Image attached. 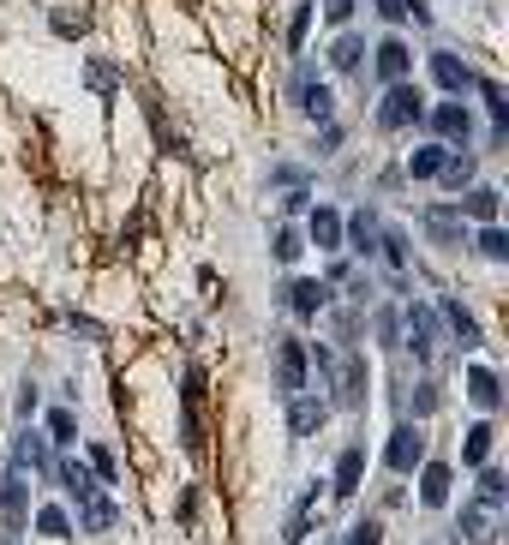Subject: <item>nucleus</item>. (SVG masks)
Instances as JSON below:
<instances>
[{"instance_id": "nucleus-1", "label": "nucleus", "mask_w": 509, "mask_h": 545, "mask_svg": "<svg viewBox=\"0 0 509 545\" xmlns=\"http://www.w3.org/2000/svg\"><path fill=\"white\" fill-rule=\"evenodd\" d=\"M420 120H425V96H420V85H414V78L384 90V102H378V132H407V126H420Z\"/></svg>"}, {"instance_id": "nucleus-2", "label": "nucleus", "mask_w": 509, "mask_h": 545, "mask_svg": "<svg viewBox=\"0 0 509 545\" xmlns=\"http://www.w3.org/2000/svg\"><path fill=\"white\" fill-rule=\"evenodd\" d=\"M324 384L335 389V408H348V414H360L365 408V359L360 354H342L324 366Z\"/></svg>"}, {"instance_id": "nucleus-3", "label": "nucleus", "mask_w": 509, "mask_h": 545, "mask_svg": "<svg viewBox=\"0 0 509 545\" xmlns=\"http://www.w3.org/2000/svg\"><path fill=\"white\" fill-rule=\"evenodd\" d=\"M425 72H432V85H437V90H444V96H450V102H462V96H467V90L480 85V72L467 66V60H462V55H450V48H437V55H432V60H425Z\"/></svg>"}, {"instance_id": "nucleus-4", "label": "nucleus", "mask_w": 509, "mask_h": 545, "mask_svg": "<svg viewBox=\"0 0 509 545\" xmlns=\"http://www.w3.org/2000/svg\"><path fill=\"white\" fill-rule=\"evenodd\" d=\"M420 461H425V431L414 426V419H402V426L390 431V444H384V468H390V474H414Z\"/></svg>"}, {"instance_id": "nucleus-5", "label": "nucleus", "mask_w": 509, "mask_h": 545, "mask_svg": "<svg viewBox=\"0 0 509 545\" xmlns=\"http://www.w3.org/2000/svg\"><path fill=\"white\" fill-rule=\"evenodd\" d=\"M372 78H378L384 90H390V85H407V78H414V48H407L402 36H384L378 55H372Z\"/></svg>"}, {"instance_id": "nucleus-6", "label": "nucleus", "mask_w": 509, "mask_h": 545, "mask_svg": "<svg viewBox=\"0 0 509 545\" xmlns=\"http://www.w3.org/2000/svg\"><path fill=\"white\" fill-rule=\"evenodd\" d=\"M497 533H504V503L474 498V503L462 510V540H467V545H497Z\"/></svg>"}, {"instance_id": "nucleus-7", "label": "nucleus", "mask_w": 509, "mask_h": 545, "mask_svg": "<svg viewBox=\"0 0 509 545\" xmlns=\"http://www.w3.org/2000/svg\"><path fill=\"white\" fill-rule=\"evenodd\" d=\"M305 378H312V366H305V342H300V336H282V342H276V389H282V396H300Z\"/></svg>"}, {"instance_id": "nucleus-8", "label": "nucleus", "mask_w": 509, "mask_h": 545, "mask_svg": "<svg viewBox=\"0 0 509 545\" xmlns=\"http://www.w3.org/2000/svg\"><path fill=\"white\" fill-rule=\"evenodd\" d=\"M402 324H407V348H414V359L432 366V354H437V312L414 300V306H402Z\"/></svg>"}, {"instance_id": "nucleus-9", "label": "nucleus", "mask_w": 509, "mask_h": 545, "mask_svg": "<svg viewBox=\"0 0 509 545\" xmlns=\"http://www.w3.org/2000/svg\"><path fill=\"white\" fill-rule=\"evenodd\" d=\"M282 300H288V312L300 318V324H312V318L330 306V288H324L318 276H294V282L282 288Z\"/></svg>"}, {"instance_id": "nucleus-10", "label": "nucleus", "mask_w": 509, "mask_h": 545, "mask_svg": "<svg viewBox=\"0 0 509 545\" xmlns=\"http://www.w3.org/2000/svg\"><path fill=\"white\" fill-rule=\"evenodd\" d=\"M55 461H48V438L43 431H30V426H18V438H13V474H25V479H36V474H48Z\"/></svg>"}, {"instance_id": "nucleus-11", "label": "nucleus", "mask_w": 509, "mask_h": 545, "mask_svg": "<svg viewBox=\"0 0 509 545\" xmlns=\"http://www.w3.org/2000/svg\"><path fill=\"white\" fill-rule=\"evenodd\" d=\"M425 126L437 132V144H462V150H467V138H474V115H467V102H444V108H432Z\"/></svg>"}, {"instance_id": "nucleus-12", "label": "nucleus", "mask_w": 509, "mask_h": 545, "mask_svg": "<svg viewBox=\"0 0 509 545\" xmlns=\"http://www.w3.org/2000/svg\"><path fill=\"white\" fill-rule=\"evenodd\" d=\"M288 96H294V108H305L312 120H330V85L318 78V66H300V72H294V90H288Z\"/></svg>"}, {"instance_id": "nucleus-13", "label": "nucleus", "mask_w": 509, "mask_h": 545, "mask_svg": "<svg viewBox=\"0 0 509 545\" xmlns=\"http://www.w3.org/2000/svg\"><path fill=\"white\" fill-rule=\"evenodd\" d=\"M0 521H6L13 533L30 521V479H25V474H13V468L0 474Z\"/></svg>"}, {"instance_id": "nucleus-14", "label": "nucleus", "mask_w": 509, "mask_h": 545, "mask_svg": "<svg viewBox=\"0 0 509 545\" xmlns=\"http://www.w3.org/2000/svg\"><path fill=\"white\" fill-rule=\"evenodd\" d=\"M432 312H437V324H444V330L455 336V348H480V342H485V336H480V324H474V312H467L462 300H437Z\"/></svg>"}, {"instance_id": "nucleus-15", "label": "nucleus", "mask_w": 509, "mask_h": 545, "mask_svg": "<svg viewBox=\"0 0 509 545\" xmlns=\"http://www.w3.org/2000/svg\"><path fill=\"white\" fill-rule=\"evenodd\" d=\"M324 419H330V402H324V396H288V431L294 438L324 431Z\"/></svg>"}, {"instance_id": "nucleus-16", "label": "nucleus", "mask_w": 509, "mask_h": 545, "mask_svg": "<svg viewBox=\"0 0 509 545\" xmlns=\"http://www.w3.org/2000/svg\"><path fill=\"white\" fill-rule=\"evenodd\" d=\"M342 240H348L360 258H378V216H372V210L342 216Z\"/></svg>"}, {"instance_id": "nucleus-17", "label": "nucleus", "mask_w": 509, "mask_h": 545, "mask_svg": "<svg viewBox=\"0 0 509 545\" xmlns=\"http://www.w3.org/2000/svg\"><path fill=\"white\" fill-rule=\"evenodd\" d=\"M467 396H474L480 414H497V402H504V378H497V366H474V372H467Z\"/></svg>"}, {"instance_id": "nucleus-18", "label": "nucleus", "mask_w": 509, "mask_h": 545, "mask_svg": "<svg viewBox=\"0 0 509 545\" xmlns=\"http://www.w3.org/2000/svg\"><path fill=\"white\" fill-rule=\"evenodd\" d=\"M450 486H455V474L444 461H420V503L425 510H444V503H450Z\"/></svg>"}, {"instance_id": "nucleus-19", "label": "nucleus", "mask_w": 509, "mask_h": 545, "mask_svg": "<svg viewBox=\"0 0 509 545\" xmlns=\"http://www.w3.org/2000/svg\"><path fill=\"white\" fill-rule=\"evenodd\" d=\"M455 216H462V222H480V228H492V222H497V187H467L462 204H455Z\"/></svg>"}, {"instance_id": "nucleus-20", "label": "nucleus", "mask_w": 509, "mask_h": 545, "mask_svg": "<svg viewBox=\"0 0 509 545\" xmlns=\"http://www.w3.org/2000/svg\"><path fill=\"white\" fill-rule=\"evenodd\" d=\"M305 240L318 246V252H335V246H342V210L318 204V210H312V222H305Z\"/></svg>"}, {"instance_id": "nucleus-21", "label": "nucleus", "mask_w": 509, "mask_h": 545, "mask_svg": "<svg viewBox=\"0 0 509 545\" xmlns=\"http://www.w3.org/2000/svg\"><path fill=\"white\" fill-rule=\"evenodd\" d=\"M115 521H120L115 498H102V491H90V498H78V528H85V533H108Z\"/></svg>"}, {"instance_id": "nucleus-22", "label": "nucleus", "mask_w": 509, "mask_h": 545, "mask_svg": "<svg viewBox=\"0 0 509 545\" xmlns=\"http://www.w3.org/2000/svg\"><path fill=\"white\" fill-rule=\"evenodd\" d=\"M360 474H365V449L348 444V449H342V461H335V498H342V503L360 491Z\"/></svg>"}, {"instance_id": "nucleus-23", "label": "nucleus", "mask_w": 509, "mask_h": 545, "mask_svg": "<svg viewBox=\"0 0 509 545\" xmlns=\"http://www.w3.org/2000/svg\"><path fill=\"white\" fill-rule=\"evenodd\" d=\"M437 187H444V192H467V187H474V156H467V150H450L444 168H437Z\"/></svg>"}, {"instance_id": "nucleus-24", "label": "nucleus", "mask_w": 509, "mask_h": 545, "mask_svg": "<svg viewBox=\"0 0 509 545\" xmlns=\"http://www.w3.org/2000/svg\"><path fill=\"white\" fill-rule=\"evenodd\" d=\"M425 234H432L437 246H462L467 240V222L455 210H425Z\"/></svg>"}, {"instance_id": "nucleus-25", "label": "nucleus", "mask_w": 509, "mask_h": 545, "mask_svg": "<svg viewBox=\"0 0 509 545\" xmlns=\"http://www.w3.org/2000/svg\"><path fill=\"white\" fill-rule=\"evenodd\" d=\"M330 66H335V72H360V66H365V36L342 30V36L330 43Z\"/></svg>"}, {"instance_id": "nucleus-26", "label": "nucleus", "mask_w": 509, "mask_h": 545, "mask_svg": "<svg viewBox=\"0 0 509 545\" xmlns=\"http://www.w3.org/2000/svg\"><path fill=\"white\" fill-rule=\"evenodd\" d=\"M474 90H480V96H485V108H492V144H504V138H509V102H504V85L480 78Z\"/></svg>"}, {"instance_id": "nucleus-27", "label": "nucleus", "mask_w": 509, "mask_h": 545, "mask_svg": "<svg viewBox=\"0 0 509 545\" xmlns=\"http://www.w3.org/2000/svg\"><path fill=\"white\" fill-rule=\"evenodd\" d=\"M485 456H492V419H480V426L467 431V444H462V468H474V474H480Z\"/></svg>"}, {"instance_id": "nucleus-28", "label": "nucleus", "mask_w": 509, "mask_h": 545, "mask_svg": "<svg viewBox=\"0 0 509 545\" xmlns=\"http://www.w3.org/2000/svg\"><path fill=\"white\" fill-rule=\"evenodd\" d=\"M444 156H450L444 144H420V150L407 156V174H414V180H437V168H444Z\"/></svg>"}, {"instance_id": "nucleus-29", "label": "nucleus", "mask_w": 509, "mask_h": 545, "mask_svg": "<svg viewBox=\"0 0 509 545\" xmlns=\"http://www.w3.org/2000/svg\"><path fill=\"white\" fill-rule=\"evenodd\" d=\"M36 533H43V540H66V533H73V516H66L60 503H43V510H36Z\"/></svg>"}, {"instance_id": "nucleus-30", "label": "nucleus", "mask_w": 509, "mask_h": 545, "mask_svg": "<svg viewBox=\"0 0 509 545\" xmlns=\"http://www.w3.org/2000/svg\"><path fill=\"white\" fill-rule=\"evenodd\" d=\"M73 438H78V414H73V408H55V414H48V444L66 449Z\"/></svg>"}, {"instance_id": "nucleus-31", "label": "nucleus", "mask_w": 509, "mask_h": 545, "mask_svg": "<svg viewBox=\"0 0 509 545\" xmlns=\"http://www.w3.org/2000/svg\"><path fill=\"white\" fill-rule=\"evenodd\" d=\"M90 479H102V486H115V479H120L115 449H108V444H90Z\"/></svg>"}, {"instance_id": "nucleus-32", "label": "nucleus", "mask_w": 509, "mask_h": 545, "mask_svg": "<svg viewBox=\"0 0 509 545\" xmlns=\"http://www.w3.org/2000/svg\"><path fill=\"white\" fill-rule=\"evenodd\" d=\"M55 468H60V486L73 491V498H90V474L78 468V461H55Z\"/></svg>"}, {"instance_id": "nucleus-33", "label": "nucleus", "mask_w": 509, "mask_h": 545, "mask_svg": "<svg viewBox=\"0 0 509 545\" xmlns=\"http://www.w3.org/2000/svg\"><path fill=\"white\" fill-rule=\"evenodd\" d=\"M480 252H485V258H497V264L509 258V234L497 228V222H492V228H480Z\"/></svg>"}, {"instance_id": "nucleus-34", "label": "nucleus", "mask_w": 509, "mask_h": 545, "mask_svg": "<svg viewBox=\"0 0 509 545\" xmlns=\"http://www.w3.org/2000/svg\"><path fill=\"white\" fill-rule=\"evenodd\" d=\"M480 498H492V503H504V498H509L504 468H480Z\"/></svg>"}, {"instance_id": "nucleus-35", "label": "nucleus", "mask_w": 509, "mask_h": 545, "mask_svg": "<svg viewBox=\"0 0 509 545\" xmlns=\"http://www.w3.org/2000/svg\"><path fill=\"white\" fill-rule=\"evenodd\" d=\"M300 252H305V234H300V228H282V234H276V258H282V264H294Z\"/></svg>"}, {"instance_id": "nucleus-36", "label": "nucleus", "mask_w": 509, "mask_h": 545, "mask_svg": "<svg viewBox=\"0 0 509 545\" xmlns=\"http://www.w3.org/2000/svg\"><path fill=\"white\" fill-rule=\"evenodd\" d=\"M378 342H402V306H384L378 312Z\"/></svg>"}, {"instance_id": "nucleus-37", "label": "nucleus", "mask_w": 509, "mask_h": 545, "mask_svg": "<svg viewBox=\"0 0 509 545\" xmlns=\"http://www.w3.org/2000/svg\"><path fill=\"white\" fill-rule=\"evenodd\" d=\"M437 408V378H420V389H414V419H425Z\"/></svg>"}, {"instance_id": "nucleus-38", "label": "nucleus", "mask_w": 509, "mask_h": 545, "mask_svg": "<svg viewBox=\"0 0 509 545\" xmlns=\"http://www.w3.org/2000/svg\"><path fill=\"white\" fill-rule=\"evenodd\" d=\"M335 150H342V126L324 120V126H318V156H335Z\"/></svg>"}, {"instance_id": "nucleus-39", "label": "nucleus", "mask_w": 509, "mask_h": 545, "mask_svg": "<svg viewBox=\"0 0 509 545\" xmlns=\"http://www.w3.org/2000/svg\"><path fill=\"white\" fill-rule=\"evenodd\" d=\"M305 30H312V6H300V13H294V25H288V48H305Z\"/></svg>"}, {"instance_id": "nucleus-40", "label": "nucleus", "mask_w": 509, "mask_h": 545, "mask_svg": "<svg viewBox=\"0 0 509 545\" xmlns=\"http://www.w3.org/2000/svg\"><path fill=\"white\" fill-rule=\"evenodd\" d=\"M384 540V521H360V528L348 533V545H378Z\"/></svg>"}, {"instance_id": "nucleus-41", "label": "nucleus", "mask_w": 509, "mask_h": 545, "mask_svg": "<svg viewBox=\"0 0 509 545\" xmlns=\"http://www.w3.org/2000/svg\"><path fill=\"white\" fill-rule=\"evenodd\" d=\"M372 6H378L384 25H402V18H407V0H372Z\"/></svg>"}, {"instance_id": "nucleus-42", "label": "nucleus", "mask_w": 509, "mask_h": 545, "mask_svg": "<svg viewBox=\"0 0 509 545\" xmlns=\"http://www.w3.org/2000/svg\"><path fill=\"white\" fill-rule=\"evenodd\" d=\"M348 13H354V0H324V18L330 25H348Z\"/></svg>"}, {"instance_id": "nucleus-43", "label": "nucleus", "mask_w": 509, "mask_h": 545, "mask_svg": "<svg viewBox=\"0 0 509 545\" xmlns=\"http://www.w3.org/2000/svg\"><path fill=\"white\" fill-rule=\"evenodd\" d=\"M90 78H96V90H115V66H108V60H96V66H90Z\"/></svg>"}]
</instances>
